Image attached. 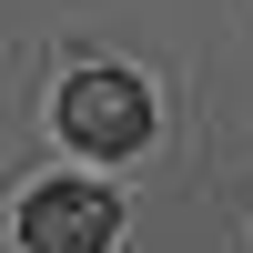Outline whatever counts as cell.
I'll return each instance as SVG.
<instances>
[{
	"label": "cell",
	"instance_id": "2",
	"mask_svg": "<svg viewBox=\"0 0 253 253\" xmlns=\"http://www.w3.org/2000/svg\"><path fill=\"white\" fill-rule=\"evenodd\" d=\"M112 233H122V203L101 182H41L20 203V243L31 253H101Z\"/></svg>",
	"mask_w": 253,
	"mask_h": 253
},
{
	"label": "cell",
	"instance_id": "1",
	"mask_svg": "<svg viewBox=\"0 0 253 253\" xmlns=\"http://www.w3.org/2000/svg\"><path fill=\"white\" fill-rule=\"evenodd\" d=\"M61 132H71L81 152H142V142H152V91H142L132 71H81L71 91H61Z\"/></svg>",
	"mask_w": 253,
	"mask_h": 253
}]
</instances>
